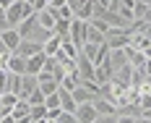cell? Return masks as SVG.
<instances>
[{"mask_svg":"<svg viewBox=\"0 0 151 123\" xmlns=\"http://www.w3.org/2000/svg\"><path fill=\"white\" fill-rule=\"evenodd\" d=\"M37 11H34V5L31 3H26V0H13V5L3 13V18H5V24L11 26V29H16L24 18H29V16H34Z\"/></svg>","mask_w":151,"mask_h":123,"instance_id":"obj_1","label":"cell"},{"mask_svg":"<svg viewBox=\"0 0 151 123\" xmlns=\"http://www.w3.org/2000/svg\"><path fill=\"white\" fill-rule=\"evenodd\" d=\"M130 45V31L128 29H109L107 31V47L109 50H125Z\"/></svg>","mask_w":151,"mask_h":123,"instance_id":"obj_2","label":"cell"},{"mask_svg":"<svg viewBox=\"0 0 151 123\" xmlns=\"http://www.w3.org/2000/svg\"><path fill=\"white\" fill-rule=\"evenodd\" d=\"M86 31H89V21H78V18L70 21V42L78 50L86 45Z\"/></svg>","mask_w":151,"mask_h":123,"instance_id":"obj_3","label":"cell"},{"mask_svg":"<svg viewBox=\"0 0 151 123\" xmlns=\"http://www.w3.org/2000/svg\"><path fill=\"white\" fill-rule=\"evenodd\" d=\"M37 21H39V26L47 31H52L55 34V24L60 21V16H58V8H52V5H47L45 11H39L37 13Z\"/></svg>","mask_w":151,"mask_h":123,"instance_id":"obj_4","label":"cell"},{"mask_svg":"<svg viewBox=\"0 0 151 123\" xmlns=\"http://www.w3.org/2000/svg\"><path fill=\"white\" fill-rule=\"evenodd\" d=\"M37 81H39V92L45 94V97H47V94H55L58 89H60V81L52 76V74H45V71L37 76Z\"/></svg>","mask_w":151,"mask_h":123,"instance_id":"obj_5","label":"cell"},{"mask_svg":"<svg viewBox=\"0 0 151 123\" xmlns=\"http://www.w3.org/2000/svg\"><path fill=\"white\" fill-rule=\"evenodd\" d=\"M39 52H45V47L39 45V42H34V39H21V45L16 50L13 55H21V58H34V55H39Z\"/></svg>","mask_w":151,"mask_h":123,"instance_id":"obj_6","label":"cell"},{"mask_svg":"<svg viewBox=\"0 0 151 123\" xmlns=\"http://www.w3.org/2000/svg\"><path fill=\"white\" fill-rule=\"evenodd\" d=\"M76 74H78V79H94V74H96V68H94V63L81 52L78 58H76Z\"/></svg>","mask_w":151,"mask_h":123,"instance_id":"obj_7","label":"cell"},{"mask_svg":"<svg viewBox=\"0 0 151 123\" xmlns=\"http://www.w3.org/2000/svg\"><path fill=\"white\" fill-rule=\"evenodd\" d=\"M107 66L112 68V76H115L120 68L130 66V63H128V58H125V50H109V55H107Z\"/></svg>","mask_w":151,"mask_h":123,"instance_id":"obj_8","label":"cell"},{"mask_svg":"<svg viewBox=\"0 0 151 123\" xmlns=\"http://www.w3.org/2000/svg\"><path fill=\"white\" fill-rule=\"evenodd\" d=\"M0 39H3V45H5L8 52H16L18 45H21V34H18L16 29H3L0 31Z\"/></svg>","mask_w":151,"mask_h":123,"instance_id":"obj_9","label":"cell"},{"mask_svg":"<svg viewBox=\"0 0 151 123\" xmlns=\"http://www.w3.org/2000/svg\"><path fill=\"white\" fill-rule=\"evenodd\" d=\"M37 89H39V81H37V76L24 74V76H21V92H18V100H29L31 92H37Z\"/></svg>","mask_w":151,"mask_h":123,"instance_id":"obj_10","label":"cell"},{"mask_svg":"<svg viewBox=\"0 0 151 123\" xmlns=\"http://www.w3.org/2000/svg\"><path fill=\"white\" fill-rule=\"evenodd\" d=\"M96 97H99V94H94L91 89L81 87V81H78V87L73 89V100H76V105H91V102H94Z\"/></svg>","mask_w":151,"mask_h":123,"instance_id":"obj_11","label":"cell"},{"mask_svg":"<svg viewBox=\"0 0 151 123\" xmlns=\"http://www.w3.org/2000/svg\"><path fill=\"white\" fill-rule=\"evenodd\" d=\"M37 26H39V21H37V13H34V16H29V18H24V21L16 26V31L21 34V39H29L31 34H34V29H37Z\"/></svg>","mask_w":151,"mask_h":123,"instance_id":"obj_12","label":"cell"},{"mask_svg":"<svg viewBox=\"0 0 151 123\" xmlns=\"http://www.w3.org/2000/svg\"><path fill=\"white\" fill-rule=\"evenodd\" d=\"M45 60H47L45 52H39V55H34V58H26V74H29V76H39L42 68H45Z\"/></svg>","mask_w":151,"mask_h":123,"instance_id":"obj_13","label":"cell"},{"mask_svg":"<svg viewBox=\"0 0 151 123\" xmlns=\"http://www.w3.org/2000/svg\"><path fill=\"white\" fill-rule=\"evenodd\" d=\"M76 121L78 123H94L96 121V110H94V105H78V108H76Z\"/></svg>","mask_w":151,"mask_h":123,"instance_id":"obj_14","label":"cell"},{"mask_svg":"<svg viewBox=\"0 0 151 123\" xmlns=\"http://www.w3.org/2000/svg\"><path fill=\"white\" fill-rule=\"evenodd\" d=\"M91 105H94V110H96V115H117V108H115L109 100H104V97H96Z\"/></svg>","mask_w":151,"mask_h":123,"instance_id":"obj_15","label":"cell"},{"mask_svg":"<svg viewBox=\"0 0 151 123\" xmlns=\"http://www.w3.org/2000/svg\"><path fill=\"white\" fill-rule=\"evenodd\" d=\"M58 97H60V110L63 113H76V100H73V92L68 89H58Z\"/></svg>","mask_w":151,"mask_h":123,"instance_id":"obj_16","label":"cell"},{"mask_svg":"<svg viewBox=\"0 0 151 123\" xmlns=\"http://www.w3.org/2000/svg\"><path fill=\"white\" fill-rule=\"evenodd\" d=\"M94 8H96V0H83L81 8L76 11V18L78 21H91L94 18Z\"/></svg>","mask_w":151,"mask_h":123,"instance_id":"obj_17","label":"cell"},{"mask_svg":"<svg viewBox=\"0 0 151 123\" xmlns=\"http://www.w3.org/2000/svg\"><path fill=\"white\" fill-rule=\"evenodd\" d=\"M8 71H11V74H16V76H24V74H26V58H21V55H13V52H11Z\"/></svg>","mask_w":151,"mask_h":123,"instance_id":"obj_18","label":"cell"},{"mask_svg":"<svg viewBox=\"0 0 151 123\" xmlns=\"http://www.w3.org/2000/svg\"><path fill=\"white\" fill-rule=\"evenodd\" d=\"M125 58L133 68H143V63H146V55L141 50H133V47H125Z\"/></svg>","mask_w":151,"mask_h":123,"instance_id":"obj_19","label":"cell"},{"mask_svg":"<svg viewBox=\"0 0 151 123\" xmlns=\"http://www.w3.org/2000/svg\"><path fill=\"white\" fill-rule=\"evenodd\" d=\"M60 45H63V37H58V34H52V37H50V39H47L45 45V55L47 58H52V55H55V52H58V50H60Z\"/></svg>","mask_w":151,"mask_h":123,"instance_id":"obj_20","label":"cell"},{"mask_svg":"<svg viewBox=\"0 0 151 123\" xmlns=\"http://www.w3.org/2000/svg\"><path fill=\"white\" fill-rule=\"evenodd\" d=\"M11 115H13V121H18V118H29L31 115V105L26 102V100H18V105L11 110Z\"/></svg>","mask_w":151,"mask_h":123,"instance_id":"obj_21","label":"cell"},{"mask_svg":"<svg viewBox=\"0 0 151 123\" xmlns=\"http://www.w3.org/2000/svg\"><path fill=\"white\" fill-rule=\"evenodd\" d=\"M86 42H89V45H96V47H99V45H107V37L102 34V31H96V29L89 24V31H86Z\"/></svg>","mask_w":151,"mask_h":123,"instance_id":"obj_22","label":"cell"},{"mask_svg":"<svg viewBox=\"0 0 151 123\" xmlns=\"http://www.w3.org/2000/svg\"><path fill=\"white\" fill-rule=\"evenodd\" d=\"M78 74H65V76L60 79V89H68V92H73L76 87H78Z\"/></svg>","mask_w":151,"mask_h":123,"instance_id":"obj_23","label":"cell"},{"mask_svg":"<svg viewBox=\"0 0 151 123\" xmlns=\"http://www.w3.org/2000/svg\"><path fill=\"white\" fill-rule=\"evenodd\" d=\"M31 123H37V121H45L47 118V108L45 105H31Z\"/></svg>","mask_w":151,"mask_h":123,"instance_id":"obj_24","label":"cell"},{"mask_svg":"<svg viewBox=\"0 0 151 123\" xmlns=\"http://www.w3.org/2000/svg\"><path fill=\"white\" fill-rule=\"evenodd\" d=\"M146 13H149V5L136 0V8H133V21H143V18H146Z\"/></svg>","mask_w":151,"mask_h":123,"instance_id":"obj_25","label":"cell"},{"mask_svg":"<svg viewBox=\"0 0 151 123\" xmlns=\"http://www.w3.org/2000/svg\"><path fill=\"white\" fill-rule=\"evenodd\" d=\"M55 34H58V37H70V21L60 18V21L55 24Z\"/></svg>","mask_w":151,"mask_h":123,"instance_id":"obj_26","label":"cell"},{"mask_svg":"<svg viewBox=\"0 0 151 123\" xmlns=\"http://www.w3.org/2000/svg\"><path fill=\"white\" fill-rule=\"evenodd\" d=\"M8 92H13V94L21 92V76H16L11 71H8Z\"/></svg>","mask_w":151,"mask_h":123,"instance_id":"obj_27","label":"cell"},{"mask_svg":"<svg viewBox=\"0 0 151 123\" xmlns=\"http://www.w3.org/2000/svg\"><path fill=\"white\" fill-rule=\"evenodd\" d=\"M89 24H91V26H94V29H96V31H102V34H104V37H107V31L112 29V26H109V24H107V21H102V18H96V16H94V18H91Z\"/></svg>","mask_w":151,"mask_h":123,"instance_id":"obj_28","label":"cell"},{"mask_svg":"<svg viewBox=\"0 0 151 123\" xmlns=\"http://www.w3.org/2000/svg\"><path fill=\"white\" fill-rule=\"evenodd\" d=\"M45 108H47V110H58V108H60V97H58V92L45 97Z\"/></svg>","mask_w":151,"mask_h":123,"instance_id":"obj_29","label":"cell"},{"mask_svg":"<svg viewBox=\"0 0 151 123\" xmlns=\"http://www.w3.org/2000/svg\"><path fill=\"white\" fill-rule=\"evenodd\" d=\"M26 102H29V105H45V94L37 89V92H31V97L26 100Z\"/></svg>","mask_w":151,"mask_h":123,"instance_id":"obj_30","label":"cell"},{"mask_svg":"<svg viewBox=\"0 0 151 123\" xmlns=\"http://www.w3.org/2000/svg\"><path fill=\"white\" fill-rule=\"evenodd\" d=\"M58 123H78V121H76V113H60Z\"/></svg>","mask_w":151,"mask_h":123,"instance_id":"obj_31","label":"cell"},{"mask_svg":"<svg viewBox=\"0 0 151 123\" xmlns=\"http://www.w3.org/2000/svg\"><path fill=\"white\" fill-rule=\"evenodd\" d=\"M141 110H151V92L141 94Z\"/></svg>","mask_w":151,"mask_h":123,"instance_id":"obj_32","label":"cell"},{"mask_svg":"<svg viewBox=\"0 0 151 123\" xmlns=\"http://www.w3.org/2000/svg\"><path fill=\"white\" fill-rule=\"evenodd\" d=\"M94 123H117V115H96Z\"/></svg>","mask_w":151,"mask_h":123,"instance_id":"obj_33","label":"cell"},{"mask_svg":"<svg viewBox=\"0 0 151 123\" xmlns=\"http://www.w3.org/2000/svg\"><path fill=\"white\" fill-rule=\"evenodd\" d=\"M31 5H34V11L39 13V11H45L47 5H50V0H31Z\"/></svg>","mask_w":151,"mask_h":123,"instance_id":"obj_34","label":"cell"},{"mask_svg":"<svg viewBox=\"0 0 151 123\" xmlns=\"http://www.w3.org/2000/svg\"><path fill=\"white\" fill-rule=\"evenodd\" d=\"M81 3H83V0H68V8H70V11H78V8H81Z\"/></svg>","mask_w":151,"mask_h":123,"instance_id":"obj_35","label":"cell"},{"mask_svg":"<svg viewBox=\"0 0 151 123\" xmlns=\"http://www.w3.org/2000/svg\"><path fill=\"white\" fill-rule=\"evenodd\" d=\"M117 123H136V118H130V115H117Z\"/></svg>","mask_w":151,"mask_h":123,"instance_id":"obj_36","label":"cell"},{"mask_svg":"<svg viewBox=\"0 0 151 123\" xmlns=\"http://www.w3.org/2000/svg\"><path fill=\"white\" fill-rule=\"evenodd\" d=\"M11 5H13V0H0V8H3V11H8Z\"/></svg>","mask_w":151,"mask_h":123,"instance_id":"obj_37","label":"cell"},{"mask_svg":"<svg viewBox=\"0 0 151 123\" xmlns=\"http://www.w3.org/2000/svg\"><path fill=\"white\" fill-rule=\"evenodd\" d=\"M3 29H11V26H8V24H5V18L0 16V31H3Z\"/></svg>","mask_w":151,"mask_h":123,"instance_id":"obj_38","label":"cell"},{"mask_svg":"<svg viewBox=\"0 0 151 123\" xmlns=\"http://www.w3.org/2000/svg\"><path fill=\"white\" fill-rule=\"evenodd\" d=\"M143 55H146V60H151V47H149V50H143Z\"/></svg>","mask_w":151,"mask_h":123,"instance_id":"obj_39","label":"cell"},{"mask_svg":"<svg viewBox=\"0 0 151 123\" xmlns=\"http://www.w3.org/2000/svg\"><path fill=\"white\" fill-rule=\"evenodd\" d=\"M136 123H151V121H146V118H141V115H138V118H136Z\"/></svg>","mask_w":151,"mask_h":123,"instance_id":"obj_40","label":"cell"},{"mask_svg":"<svg viewBox=\"0 0 151 123\" xmlns=\"http://www.w3.org/2000/svg\"><path fill=\"white\" fill-rule=\"evenodd\" d=\"M3 52H8V50H5V45H3V39H0V55H3Z\"/></svg>","mask_w":151,"mask_h":123,"instance_id":"obj_41","label":"cell"},{"mask_svg":"<svg viewBox=\"0 0 151 123\" xmlns=\"http://www.w3.org/2000/svg\"><path fill=\"white\" fill-rule=\"evenodd\" d=\"M138 3H146V5H151V0H138Z\"/></svg>","mask_w":151,"mask_h":123,"instance_id":"obj_42","label":"cell"},{"mask_svg":"<svg viewBox=\"0 0 151 123\" xmlns=\"http://www.w3.org/2000/svg\"><path fill=\"white\" fill-rule=\"evenodd\" d=\"M0 115H3V105H0Z\"/></svg>","mask_w":151,"mask_h":123,"instance_id":"obj_43","label":"cell"},{"mask_svg":"<svg viewBox=\"0 0 151 123\" xmlns=\"http://www.w3.org/2000/svg\"><path fill=\"white\" fill-rule=\"evenodd\" d=\"M3 13H5V11H3V8H0V16H3Z\"/></svg>","mask_w":151,"mask_h":123,"instance_id":"obj_44","label":"cell"},{"mask_svg":"<svg viewBox=\"0 0 151 123\" xmlns=\"http://www.w3.org/2000/svg\"><path fill=\"white\" fill-rule=\"evenodd\" d=\"M26 3H31V0H26Z\"/></svg>","mask_w":151,"mask_h":123,"instance_id":"obj_45","label":"cell"},{"mask_svg":"<svg viewBox=\"0 0 151 123\" xmlns=\"http://www.w3.org/2000/svg\"><path fill=\"white\" fill-rule=\"evenodd\" d=\"M50 3H52V0H50Z\"/></svg>","mask_w":151,"mask_h":123,"instance_id":"obj_46","label":"cell"}]
</instances>
